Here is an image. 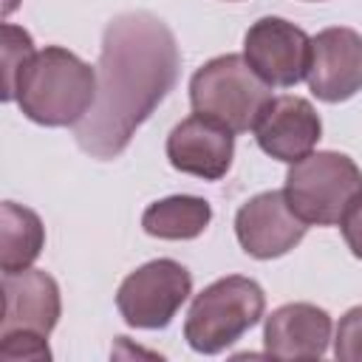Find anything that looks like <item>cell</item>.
I'll return each instance as SVG.
<instances>
[{
    "mask_svg": "<svg viewBox=\"0 0 362 362\" xmlns=\"http://www.w3.org/2000/svg\"><path fill=\"white\" fill-rule=\"evenodd\" d=\"M181 68L175 34L150 11L116 14L102 34L96 102L74 127L76 144L93 158L124 153L136 130L173 90Z\"/></svg>",
    "mask_w": 362,
    "mask_h": 362,
    "instance_id": "6da1fadb",
    "label": "cell"
},
{
    "mask_svg": "<svg viewBox=\"0 0 362 362\" xmlns=\"http://www.w3.org/2000/svg\"><path fill=\"white\" fill-rule=\"evenodd\" d=\"M96 71L62 45H45L23 68L14 99L42 127H76L96 102Z\"/></svg>",
    "mask_w": 362,
    "mask_h": 362,
    "instance_id": "7a4b0ae2",
    "label": "cell"
},
{
    "mask_svg": "<svg viewBox=\"0 0 362 362\" xmlns=\"http://www.w3.org/2000/svg\"><path fill=\"white\" fill-rule=\"evenodd\" d=\"M272 99V85L243 54H221L204 62L189 79L192 110L221 122L232 133L255 130Z\"/></svg>",
    "mask_w": 362,
    "mask_h": 362,
    "instance_id": "3957f363",
    "label": "cell"
},
{
    "mask_svg": "<svg viewBox=\"0 0 362 362\" xmlns=\"http://www.w3.org/2000/svg\"><path fill=\"white\" fill-rule=\"evenodd\" d=\"M263 311L266 294L260 283L243 274H226L195 294L184 320V339L198 354H221L255 328Z\"/></svg>",
    "mask_w": 362,
    "mask_h": 362,
    "instance_id": "277c9868",
    "label": "cell"
},
{
    "mask_svg": "<svg viewBox=\"0 0 362 362\" xmlns=\"http://www.w3.org/2000/svg\"><path fill=\"white\" fill-rule=\"evenodd\" d=\"M362 189V170L345 153L320 150L294 161L286 175L288 206L311 226L339 223L351 198Z\"/></svg>",
    "mask_w": 362,
    "mask_h": 362,
    "instance_id": "5b68a950",
    "label": "cell"
},
{
    "mask_svg": "<svg viewBox=\"0 0 362 362\" xmlns=\"http://www.w3.org/2000/svg\"><path fill=\"white\" fill-rule=\"evenodd\" d=\"M192 294V274L173 257H158L130 272L119 291L116 308L130 328L158 331L173 322L178 308Z\"/></svg>",
    "mask_w": 362,
    "mask_h": 362,
    "instance_id": "8992f818",
    "label": "cell"
},
{
    "mask_svg": "<svg viewBox=\"0 0 362 362\" xmlns=\"http://www.w3.org/2000/svg\"><path fill=\"white\" fill-rule=\"evenodd\" d=\"M243 57L269 85L294 88L308 74L311 37L283 17H260L243 37Z\"/></svg>",
    "mask_w": 362,
    "mask_h": 362,
    "instance_id": "52a82bcc",
    "label": "cell"
},
{
    "mask_svg": "<svg viewBox=\"0 0 362 362\" xmlns=\"http://www.w3.org/2000/svg\"><path fill=\"white\" fill-rule=\"evenodd\" d=\"M308 223L288 206L283 189L252 195L235 215V235L246 255L257 260L283 257L305 238Z\"/></svg>",
    "mask_w": 362,
    "mask_h": 362,
    "instance_id": "ba28073f",
    "label": "cell"
},
{
    "mask_svg": "<svg viewBox=\"0 0 362 362\" xmlns=\"http://www.w3.org/2000/svg\"><path fill=\"white\" fill-rule=\"evenodd\" d=\"M308 88L320 102H348L362 90V37L354 28L334 25L311 37Z\"/></svg>",
    "mask_w": 362,
    "mask_h": 362,
    "instance_id": "9c48e42d",
    "label": "cell"
},
{
    "mask_svg": "<svg viewBox=\"0 0 362 362\" xmlns=\"http://www.w3.org/2000/svg\"><path fill=\"white\" fill-rule=\"evenodd\" d=\"M235 156V133L221 122L192 113L181 119L167 136V158L178 173L218 181L232 167Z\"/></svg>",
    "mask_w": 362,
    "mask_h": 362,
    "instance_id": "30bf717a",
    "label": "cell"
},
{
    "mask_svg": "<svg viewBox=\"0 0 362 362\" xmlns=\"http://www.w3.org/2000/svg\"><path fill=\"white\" fill-rule=\"evenodd\" d=\"M320 136V113L303 96H274L255 124V139L260 150L286 164H294L314 153Z\"/></svg>",
    "mask_w": 362,
    "mask_h": 362,
    "instance_id": "8fae6325",
    "label": "cell"
},
{
    "mask_svg": "<svg viewBox=\"0 0 362 362\" xmlns=\"http://www.w3.org/2000/svg\"><path fill=\"white\" fill-rule=\"evenodd\" d=\"M62 300L57 280L42 269L3 272V320L0 334L34 331L48 337L59 322Z\"/></svg>",
    "mask_w": 362,
    "mask_h": 362,
    "instance_id": "7c38bea8",
    "label": "cell"
},
{
    "mask_svg": "<svg viewBox=\"0 0 362 362\" xmlns=\"http://www.w3.org/2000/svg\"><path fill=\"white\" fill-rule=\"evenodd\" d=\"M331 314L314 303H286L266 317V354L280 359H322L331 342Z\"/></svg>",
    "mask_w": 362,
    "mask_h": 362,
    "instance_id": "4fadbf2b",
    "label": "cell"
},
{
    "mask_svg": "<svg viewBox=\"0 0 362 362\" xmlns=\"http://www.w3.org/2000/svg\"><path fill=\"white\" fill-rule=\"evenodd\" d=\"M45 246V226L40 215L23 204L3 201L0 206V269L23 272L40 257Z\"/></svg>",
    "mask_w": 362,
    "mask_h": 362,
    "instance_id": "5bb4252c",
    "label": "cell"
},
{
    "mask_svg": "<svg viewBox=\"0 0 362 362\" xmlns=\"http://www.w3.org/2000/svg\"><path fill=\"white\" fill-rule=\"evenodd\" d=\"M212 221V206L198 195H170L150 204L141 215V229L161 240H192Z\"/></svg>",
    "mask_w": 362,
    "mask_h": 362,
    "instance_id": "9a60e30c",
    "label": "cell"
},
{
    "mask_svg": "<svg viewBox=\"0 0 362 362\" xmlns=\"http://www.w3.org/2000/svg\"><path fill=\"white\" fill-rule=\"evenodd\" d=\"M3 102H11L14 99V88H17V79L23 74V68L28 65V59L37 54L34 51V40L25 28L14 25V23H3Z\"/></svg>",
    "mask_w": 362,
    "mask_h": 362,
    "instance_id": "2e32d148",
    "label": "cell"
},
{
    "mask_svg": "<svg viewBox=\"0 0 362 362\" xmlns=\"http://www.w3.org/2000/svg\"><path fill=\"white\" fill-rule=\"evenodd\" d=\"M0 359L3 362H48L51 348L42 334L34 331H8L0 334Z\"/></svg>",
    "mask_w": 362,
    "mask_h": 362,
    "instance_id": "e0dca14e",
    "label": "cell"
},
{
    "mask_svg": "<svg viewBox=\"0 0 362 362\" xmlns=\"http://www.w3.org/2000/svg\"><path fill=\"white\" fill-rule=\"evenodd\" d=\"M334 356L342 362H362V305L342 314L334 337Z\"/></svg>",
    "mask_w": 362,
    "mask_h": 362,
    "instance_id": "ac0fdd59",
    "label": "cell"
},
{
    "mask_svg": "<svg viewBox=\"0 0 362 362\" xmlns=\"http://www.w3.org/2000/svg\"><path fill=\"white\" fill-rule=\"evenodd\" d=\"M339 229H342V238H345L348 249L354 252V257L362 260V189L345 206V212L339 218Z\"/></svg>",
    "mask_w": 362,
    "mask_h": 362,
    "instance_id": "d6986e66",
    "label": "cell"
}]
</instances>
